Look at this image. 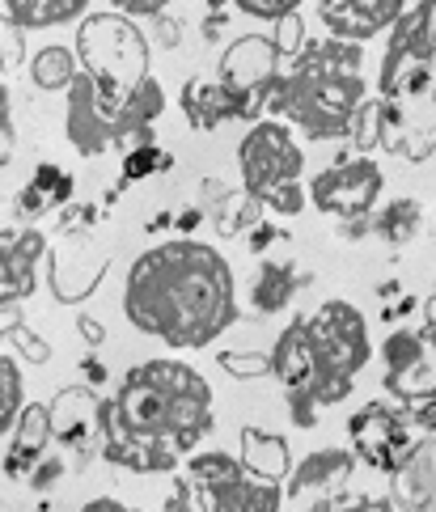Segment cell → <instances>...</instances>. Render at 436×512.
<instances>
[{
    "label": "cell",
    "instance_id": "obj_1",
    "mask_svg": "<svg viewBox=\"0 0 436 512\" xmlns=\"http://www.w3.org/2000/svg\"><path fill=\"white\" fill-rule=\"evenodd\" d=\"M102 457L127 474H174L216 428L212 386L187 360H140L98 407Z\"/></svg>",
    "mask_w": 436,
    "mask_h": 512
},
{
    "label": "cell",
    "instance_id": "obj_2",
    "mask_svg": "<svg viewBox=\"0 0 436 512\" xmlns=\"http://www.w3.org/2000/svg\"><path fill=\"white\" fill-rule=\"evenodd\" d=\"M123 314L140 335L199 352L212 347L238 322V284L221 250L195 237H174L153 250H140L127 267Z\"/></svg>",
    "mask_w": 436,
    "mask_h": 512
},
{
    "label": "cell",
    "instance_id": "obj_3",
    "mask_svg": "<svg viewBox=\"0 0 436 512\" xmlns=\"http://www.w3.org/2000/svg\"><path fill=\"white\" fill-rule=\"evenodd\" d=\"M369 360V322L343 297L322 301L314 314H297L271 343V377L284 386L288 415L297 428H314L322 407L348 398L356 373Z\"/></svg>",
    "mask_w": 436,
    "mask_h": 512
},
{
    "label": "cell",
    "instance_id": "obj_4",
    "mask_svg": "<svg viewBox=\"0 0 436 512\" xmlns=\"http://www.w3.org/2000/svg\"><path fill=\"white\" fill-rule=\"evenodd\" d=\"M365 102V43L326 34V39H305V47L288 60L267 111L305 140H348Z\"/></svg>",
    "mask_w": 436,
    "mask_h": 512
},
{
    "label": "cell",
    "instance_id": "obj_5",
    "mask_svg": "<svg viewBox=\"0 0 436 512\" xmlns=\"http://www.w3.org/2000/svg\"><path fill=\"white\" fill-rule=\"evenodd\" d=\"M284 487L263 483L242 466L238 453L204 449L174 470L161 512H280Z\"/></svg>",
    "mask_w": 436,
    "mask_h": 512
},
{
    "label": "cell",
    "instance_id": "obj_6",
    "mask_svg": "<svg viewBox=\"0 0 436 512\" xmlns=\"http://www.w3.org/2000/svg\"><path fill=\"white\" fill-rule=\"evenodd\" d=\"M77 60H81L85 77L94 81L98 98H102V106L111 115L153 77L149 72V39H144V30L119 9L81 17V26H77Z\"/></svg>",
    "mask_w": 436,
    "mask_h": 512
},
{
    "label": "cell",
    "instance_id": "obj_7",
    "mask_svg": "<svg viewBox=\"0 0 436 512\" xmlns=\"http://www.w3.org/2000/svg\"><path fill=\"white\" fill-rule=\"evenodd\" d=\"M242 187L276 216H301L310 204L305 191V149L297 132L280 119H259L238 140Z\"/></svg>",
    "mask_w": 436,
    "mask_h": 512
},
{
    "label": "cell",
    "instance_id": "obj_8",
    "mask_svg": "<svg viewBox=\"0 0 436 512\" xmlns=\"http://www.w3.org/2000/svg\"><path fill=\"white\" fill-rule=\"evenodd\" d=\"M47 284L60 305L89 301L102 276L111 271V237L106 216L94 204H68L60 212V229L47 237Z\"/></svg>",
    "mask_w": 436,
    "mask_h": 512
},
{
    "label": "cell",
    "instance_id": "obj_9",
    "mask_svg": "<svg viewBox=\"0 0 436 512\" xmlns=\"http://www.w3.org/2000/svg\"><path fill=\"white\" fill-rule=\"evenodd\" d=\"M381 140L377 149L407 166H424L436 153V77L407 72V77L377 81Z\"/></svg>",
    "mask_w": 436,
    "mask_h": 512
},
{
    "label": "cell",
    "instance_id": "obj_10",
    "mask_svg": "<svg viewBox=\"0 0 436 512\" xmlns=\"http://www.w3.org/2000/svg\"><path fill=\"white\" fill-rule=\"evenodd\" d=\"M284 68H288V56L280 51L276 34H242V39H233L225 47V56L216 60V85L225 89L233 119L259 123L267 115L271 98H276Z\"/></svg>",
    "mask_w": 436,
    "mask_h": 512
},
{
    "label": "cell",
    "instance_id": "obj_11",
    "mask_svg": "<svg viewBox=\"0 0 436 512\" xmlns=\"http://www.w3.org/2000/svg\"><path fill=\"white\" fill-rule=\"evenodd\" d=\"M305 191H310V204L331 221H373L386 174L369 153H339L331 166L314 174Z\"/></svg>",
    "mask_w": 436,
    "mask_h": 512
},
{
    "label": "cell",
    "instance_id": "obj_12",
    "mask_svg": "<svg viewBox=\"0 0 436 512\" xmlns=\"http://www.w3.org/2000/svg\"><path fill=\"white\" fill-rule=\"evenodd\" d=\"M415 432L420 428L411 424V415L403 407L373 398V402H365V407H356L352 419H348V449L356 453L360 466L394 474L398 462L411 453V445L420 441Z\"/></svg>",
    "mask_w": 436,
    "mask_h": 512
},
{
    "label": "cell",
    "instance_id": "obj_13",
    "mask_svg": "<svg viewBox=\"0 0 436 512\" xmlns=\"http://www.w3.org/2000/svg\"><path fill=\"white\" fill-rule=\"evenodd\" d=\"M47 407H51V436L60 445V457L68 462V470L72 466L85 470L89 457L102 453V424H98L102 398L89 386H68Z\"/></svg>",
    "mask_w": 436,
    "mask_h": 512
},
{
    "label": "cell",
    "instance_id": "obj_14",
    "mask_svg": "<svg viewBox=\"0 0 436 512\" xmlns=\"http://www.w3.org/2000/svg\"><path fill=\"white\" fill-rule=\"evenodd\" d=\"M407 72H428V77H436V0H415L390 26L377 81L407 77Z\"/></svg>",
    "mask_w": 436,
    "mask_h": 512
},
{
    "label": "cell",
    "instance_id": "obj_15",
    "mask_svg": "<svg viewBox=\"0 0 436 512\" xmlns=\"http://www.w3.org/2000/svg\"><path fill=\"white\" fill-rule=\"evenodd\" d=\"M47 259V237L34 225L0 229V309H17L39 288V267Z\"/></svg>",
    "mask_w": 436,
    "mask_h": 512
},
{
    "label": "cell",
    "instance_id": "obj_16",
    "mask_svg": "<svg viewBox=\"0 0 436 512\" xmlns=\"http://www.w3.org/2000/svg\"><path fill=\"white\" fill-rule=\"evenodd\" d=\"M64 136H68L72 149H77V157H102L106 149H115V115L102 106L98 89L85 72L68 89Z\"/></svg>",
    "mask_w": 436,
    "mask_h": 512
},
{
    "label": "cell",
    "instance_id": "obj_17",
    "mask_svg": "<svg viewBox=\"0 0 436 512\" xmlns=\"http://www.w3.org/2000/svg\"><path fill=\"white\" fill-rule=\"evenodd\" d=\"M411 5L407 0H318V22L326 34L348 43H369L381 30L390 34V26L403 17Z\"/></svg>",
    "mask_w": 436,
    "mask_h": 512
},
{
    "label": "cell",
    "instance_id": "obj_18",
    "mask_svg": "<svg viewBox=\"0 0 436 512\" xmlns=\"http://www.w3.org/2000/svg\"><path fill=\"white\" fill-rule=\"evenodd\" d=\"M381 386L398 402H407L415 390L432 386L428 377V343L415 326H394L381 339Z\"/></svg>",
    "mask_w": 436,
    "mask_h": 512
},
{
    "label": "cell",
    "instance_id": "obj_19",
    "mask_svg": "<svg viewBox=\"0 0 436 512\" xmlns=\"http://www.w3.org/2000/svg\"><path fill=\"white\" fill-rule=\"evenodd\" d=\"M356 453L352 449H314L293 466L284 483V500H326L343 491L356 474Z\"/></svg>",
    "mask_w": 436,
    "mask_h": 512
},
{
    "label": "cell",
    "instance_id": "obj_20",
    "mask_svg": "<svg viewBox=\"0 0 436 512\" xmlns=\"http://www.w3.org/2000/svg\"><path fill=\"white\" fill-rule=\"evenodd\" d=\"M199 212H204V221H212L216 237L233 242V237H250L259 229L267 208L246 187H229V182L208 178L199 182Z\"/></svg>",
    "mask_w": 436,
    "mask_h": 512
},
{
    "label": "cell",
    "instance_id": "obj_21",
    "mask_svg": "<svg viewBox=\"0 0 436 512\" xmlns=\"http://www.w3.org/2000/svg\"><path fill=\"white\" fill-rule=\"evenodd\" d=\"M47 445H56V436H51V407L47 402H26V411L17 415V424L9 432V449L0 470L17 483H30V474L47 462Z\"/></svg>",
    "mask_w": 436,
    "mask_h": 512
},
{
    "label": "cell",
    "instance_id": "obj_22",
    "mask_svg": "<svg viewBox=\"0 0 436 512\" xmlns=\"http://www.w3.org/2000/svg\"><path fill=\"white\" fill-rule=\"evenodd\" d=\"M390 504L398 512H436V436H420L390 474Z\"/></svg>",
    "mask_w": 436,
    "mask_h": 512
},
{
    "label": "cell",
    "instance_id": "obj_23",
    "mask_svg": "<svg viewBox=\"0 0 436 512\" xmlns=\"http://www.w3.org/2000/svg\"><path fill=\"white\" fill-rule=\"evenodd\" d=\"M310 280L314 276H305L297 267V259H288V254H263L259 271H254V284H250V309L263 318L280 314V309L293 305V297Z\"/></svg>",
    "mask_w": 436,
    "mask_h": 512
},
{
    "label": "cell",
    "instance_id": "obj_24",
    "mask_svg": "<svg viewBox=\"0 0 436 512\" xmlns=\"http://www.w3.org/2000/svg\"><path fill=\"white\" fill-rule=\"evenodd\" d=\"M72 191H77L72 174L64 166H56V161H43V166H34L30 182L13 199L17 221L30 225V221H43V216H51V212H64L72 204Z\"/></svg>",
    "mask_w": 436,
    "mask_h": 512
},
{
    "label": "cell",
    "instance_id": "obj_25",
    "mask_svg": "<svg viewBox=\"0 0 436 512\" xmlns=\"http://www.w3.org/2000/svg\"><path fill=\"white\" fill-rule=\"evenodd\" d=\"M238 457L242 466L254 474V479L263 483H288V474H293V449L280 432H267V428H242L238 436Z\"/></svg>",
    "mask_w": 436,
    "mask_h": 512
},
{
    "label": "cell",
    "instance_id": "obj_26",
    "mask_svg": "<svg viewBox=\"0 0 436 512\" xmlns=\"http://www.w3.org/2000/svg\"><path fill=\"white\" fill-rule=\"evenodd\" d=\"M178 106H183V115L195 132H216V127H225L233 119V106L225 98V89L216 85V77H191L183 85Z\"/></svg>",
    "mask_w": 436,
    "mask_h": 512
},
{
    "label": "cell",
    "instance_id": "obj_27",
    "mask_svg": "<svg viewBox=\"0 0 436 512\" xmlns=\"http://www.w3.org/2000/svg\"><path fill=\"white\" fill-rule=\"evenodd\" d=\"M17 30H51L81 22L89 13V0H0Z\"/></svg>",
    "mask_w": 436,
    "mask_h": 512
},
{
    "label": "cell",
    "instance_id": "obj_28",
    "mask_svg": "<svg viewBox=\"0 0 436 512\" xmlns=\"http://www.w3.org/2000/svg\"><path fill=\"white\" fill-rule=\"evenodd\" d=\"M420 233H424V204L415 195H398L373 212V237H381L386 246H411Z\"/></svg>",
    "mask_w": 436,
    "mask_h": 512
},
{
    "label": "cell",
    "instance_id": "obj_29",
    "mask_svg": "<svg viewBox=\"0 0 436 512\" xmlns=\"http://www.w3.org/2000/svg\"><path fill=\"white\" fill-rule=\"evenodd\" d=\"M77 77H81L77 47L51 43V47L30 56V81H34V89H43V94H68Z\"/></svg>",
    "mask_w": 436,
    "mask_h": 512
},
{
    "label": "cell",
    "instance_id": "obj_30",
    "mask_svg": "<svg viewBox=\"0 0 436 512\" xmlns=\"http://www.w3.org/2000/svg\"><path fill=\"white\" fill-rule=\"evenodd\" d=\"M22 411H26V381H22L17 360L5 352V343H0V436L13 432Z\"/></svg>",
    "mask_w": 436,
    "mask_h": 512
},
{
    "label": "cell",
    "instance_id": "obj_31",
    "mask_svg": "<svg viewBox=\"0 0 436 512\" xmlns=\"http://www.w3.org/2000/svg\"><path fill=\"white\" fill-rule=\"evenodd\" d=\"M170 170H174V157L166 149L136 144V149H127V157H123V187L127 182H140V178H153V174H170Z\"/></svg>",
    "mask_w": 436,
    "mask_h": 512
},
{
    "label": "cell",
    "instance_id": "obj_32",
    "mask_svg": "<svg viewBox=\"0 0 436 512\" xmlns=\"http://www.w3.org/2000/svg\"><path fill=\"white\" fill-rule=\"evenodd\" d=\"M310 512H398L390 504V496H373V491H335L326 500H314Z\"/></svg>",
    "mask_w": 436,
    "mask_h": 512
},
{
    "label": "cell",
    "instance_id": "obj_33",
    "mask_svg": "<svg viewBox=\"0 0 436 512\" xmlns=\"http://www.w3.org/2000/svg\"><path fill=\"white\" fill-rule=\"evenodd\" d=\"M356 144V153H373L377 149V140H381V111H377V98H369L365 106L356 111V123H352V136Z\"/></svg>",
    "mask_w": 436,
    "mask_h": 512
},
{
    "label": "cell",
    "instance_id": "obj_34",
    "mask_svg": "<svg viewBox=\"0 0 436 512\" xmlns=\"http://www.w3.org/2000/svg\"><path fill=\"white\" fill-rule=\"evenodd\" d=\"M398 407L411 415V424L420 428L424 436H436V381L424 386V390H415L407 402H398Z\"/></svg>",
    "mask_w": 436,
    "mask_h": 512
},
{
    "label": "cell",
    "instance_id": "obj_35",
    "mask_svg": "<svg viewBox=\"0 0 436 512\" xmlns=\"http://www.w3.org/2000/svg\"><path fill=\"white\" fill-rule=\"evenodd\" d=\"M305 0H233V9L254 17V22H284V17H293Z\"/></svg>",
    "mask_w": 436,
    "mask_h": 512
},
{
    "label": "cell",
    "instance_id": "obj_36",
    "mask_svg": "<svg viewBox=\"0 0 436 512\" xmlns=\"http://www.w3.org/2000/svg\"><path fill=\"white\" fill-rule=\"evenodd\" d=\"M221 369L233 377H271V352H221Z\"/></svg>",
    "mask_w": 436,
    "mask_h": 512
},
{
    "label": "cell",
    "instance_id": "obj_37",
    "mask_svg": "<svg viewBox=\"0 0 436 512\" xmlns=\"http://www.w3.org/2000/svg\"><path fill=\"white\" fill-rule=\"evenodd\" d=\"M13 153H17V127H13V102H9V89L0 85V170L13 166Z\"/></svg>",
    "mask_w": 436,
    "mask_h": 512
},
{
    "label": "cell",
    "instance_id": "obj_38",
    "mask_svg": "<svg viewBox=\"0 0 436 512\" xmlns=\"http://www.w3.org/2000/svg\"><path fill=\"white\" fill-rule=\"evenodd\" d=\"M276 43H280V51H284L288 60H293L297 51L305 47V26H301V17H297V13H293V17H284V22H280V30H276Z\"/></svg>",
    "mask_w": 436,
    "mask_h": 512
},
{
    "label": "cell",
    "instance_id": "obj_39",
    "mask_svg": "<svg viewBox=\"0 0 436 512\" xmlns=\"http://www.w3.org/2000/svg\"><path fill=\"white\" fill-rule=\"evenodd\" d=\"M64 474H68V462H64V457H47V462L30 474V487H34V491H51V487L64 479Z\"/></svg>",
    "mask_w": 436,
    "mask_h": 512
},
{
    "label": "cell",
    "instance_id": "obj_40",
    "mask_svg": "<svg viewBox=\"0 0 436 512\" xmlns=\"http://www.w3.org/2000/svg\"><path fill=\"white\" fill-rule=\"evenodd\" d=\"M170 5H178V0H111V9H119L127 17H161Z\"/></svg>",
    "mask_w": 436,
    "mask_h": 512
},
{
    "label": "cell",
    "instance_id": "obj_41",
    "mask_svg": "<svg viewBox=\"0 0 436 512\" xmlns=\"http://www.w3.org/2000/svg\"><path fill=\"white\" fill-rule=\"evenodd\" d=\"M420 335H424V343H428V352L436 356V292L424 301V326H420Z\"/></svg>",
    "mask_w": 436,
    "mask_h": 512
},
{
    "label": "cell",
    "instance_id": "obj_42",
    "mask_svg": "<svg viewBox=\"0 0 436 512\" xmlns=\"http://www.w3.org/2000/svg\"><path fill=\"white\" fill-rule=\"evenodd\" d=\"M81 512H136V508L123 504V500H115V496H98V500H89Z\"/></svg>",
    "mask_w": 436,
    "mask_h": 512
},
{
    "label": "cell",
    "instance_id": "obj_43",
    "mask_svg": "<svg viewBox=\"0 0 436 512\" xmlns=\"http://www.w3.org/2000/svg\"><path fill=\"white\" fill-rule=\"evenodd\" d=\"M199 221H204V212H199V204L195 208H183V212H178V233H191V229H199Z\"/></svg>",
    "mask_w": 436,
    "mask_h": 512
},
{
    "label": "cell",
    "instance_id": "obj_44",
    "mask_svg": "<svg viewBox=\"0 0 436 512\" xmlns=\"http://www.w3.org/2000/svg\"><path fill=\"white\" fill-rule=\"evenodd\" d=\"M81 335L98 347V343H102V322H98V318H81Z\"/></svg>",
    "mask_w": 436,
    "mask_h": 512
},
{
    "label": "cell",
    "instance_id": "obj_45",
    "mask_svg": "<svg viewBox=\"0 0 436 512\" xmlns=\"http://www.w3.org/2000/svg\"><path fill=\"white\" fill-rule=\"evenodd\" d=\"M85 377H89V381H102V377H106L102 364H94V356H89V364H85Z\"/></svg>",
    "mask_w": 436,
    "mask_h": 512
}]
</instances>
